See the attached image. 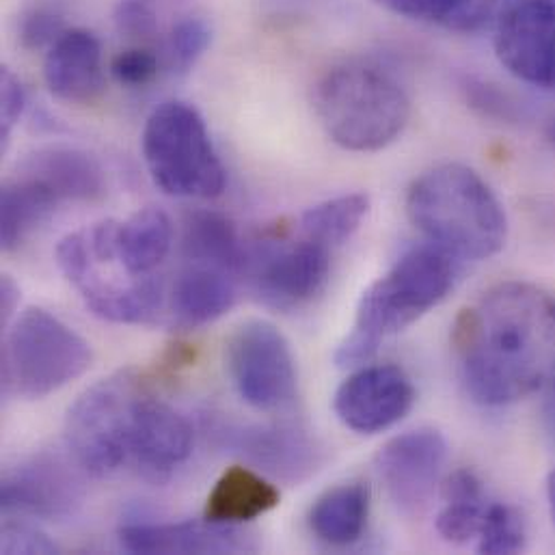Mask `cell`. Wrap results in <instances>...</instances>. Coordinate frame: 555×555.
<instances>
[{
  "mask_svg": "<svg viewBox=\"0 0 555 555\" xmlns=\"http://www.w3.org/2000/svg\"><path fill=\"white\" fill-rule=\"evenodd\" d=\"M406 217L430 245L459 260H489L508 238V217L478 171L443 163L413 180Z\"/></svg>",
  "mask_w": 555,
  "mask_h": 555,
  "instance_id": "7a4b0ae2",
  "label": "cell"
},
{
  "mask_svg": "<svg viewBox=\"0 0 555 555\" xmlns=\"http://www.w3.org/2000/svg\"><path fill=\"white\" fill-rule=\"evenodd\" d=\"M59 197L41 182L17 173L4 184L0 197V243L4 251L17 249L59 208Z\"/></svg>",
  "mask_w": 555,
  "mask_h": 555,
  "instance_id": "d4e9b609",
  "label": "cell"
},
{
  "mask_svg": "<svg viewBox=\"0 0 555 555\" xmlns=\"http://www.w3.org/2000/svg\"><path fill=\"white\" fill-rule=\"evenodd\" d=\"M121 547L132 554H238L251 552L256 545L241 526L204 521L178 524H126L119 530Z\"/></svg>",
  "mask_w": 555,
  "mask_h": 555,
  "instance_id": "2e32d148",
  "label": "cell"
},
{
  "mask_svg": "<svg viewBox=\"0 0 555 555\" xmlns=\"http://www.w3.org/2000/svg\"><path fill=\"white\" fill-rule=\"evenodd\" d=\"M528 530L524 515L506 504L491 502L485 526L478 537L480 554H517L526 550Z\"/></svg>",
  "mask_w": 555,
  "mask_h": 555,
  "instance_id": "83f0119b",
  "label": "cell"
},
{
  "mask_svg": "<svg viewBox=\"0 0 555 555\" xmlns=\"http://www.w3.org/2000/svg\"><path fill=\"white\" fill-rule=\"evenodd\" d=\"M547 502H550V513H552V519L555 524V467L547 478Z\"/></svg>",
  "mask_w": 555,
  "mask_h": 555,
  "instance_id": "74e56055",
  "label": "cell"
},
{
  "mask_svg": "<svg viewBox=\"0 0 555 555\" xmlns=\"http://www.w3.org/2000/svg\"><path fill=\"white\" fill-rule=\"evenodd\" d=\"M370 212V197L363 193L339 195L309 208L300 217V236L328 249L344 247L363 225Z\"/></svg>",
  "mask_w": 555,
  "mask_h": 555,
  "instance_id": "4316f807",
  "label": "cell"
},
{
  "mask_svg": "<svg viewBox=\"0 0 555 555\" xmlns=\"http://www.w3.org/2000/svg\"><path fill=\"white\" fill-rule=\"evenodd\" d=\"M370 506L372 493L365 482H344L315 500L309 511V530L328 547H348L363 537Z\"/></svg>",
  "mask_w": 555,
  "mask_h": 555,
  "instance_id": "7402d4cb",
  "label": "cell"
},
{
  "mask_svg": "<svg viewBox=\"0 0 555 555\" xmlns=\"http://www.w3.org/2000/svg\"><path fill=\"white\" fill-rule=\"evenodd\" d=\"M20 173L48 186L59 202H98L106 193L100 163L69 145H48L24 158Z\"/></svg>",
  "mask_w": 555,
  "mask_h": 555,
  "instance_id": "d6986e66",
  "label": "cell"
},
{
  "mask_svg": "<svg viewBox=\"0 0 555 555\" xmlns=\"http://www.w3.org/2000/svg\"><path fill=\"white\" fill-rule=\"evenodd\" d=\"M147 2H150V0H147Z\"/></svg>",
  "mask_w": 555,
  "mask_h": 555,
  "instance_id": "ab89813d",
  "label": "cell"
},
{
  "mask_svg": "<svg viewBox=\"0 0 555 555\" xmlns=\"http://www.w3.org/2000/svg\"><path fill=\"white\" fill-rule=\"evenodd\" d=\"M415 404V387L409 374L391 363L359 365L335 391L337 420L359 435L389 430Z\"/></svg>",
  "mask_w": 555,
  "mask_h": 555,
  "instance_id": "4fadbf2b",
  "label": "cell"
},
{
  "mask_svg": "<svg viewBox=\"0 0 555 555\" xmlns=\"http://www.w3.org/2000/svg\"><path fill=\"white\" fill-rule=\"evenodd\" d=\"M463 89L467 93V102L478 111L482 113L485 117H495V119H511L513 117V102L508 100L506 93L498 91L495 87H491L489 82H482V80H474V78H467L463 82Z\"/></svg>",
  "mask_w": 555,
  "mask_h": 555,
  "instance_id": "836d02e7",
  "label": "cell"
},
{
  "mask_svg": "<svg viewBox=\"0 0 555 555\" xmlns=\"http://www.w3.org/2000/svg\"><path fill=\"white\" fill-rule=\"evenodd\" d=\"M383 9L454 33H476L500 13L502 0H374Z\"/></svg>",
  "mask_w": 555,
  "mask_h": 555,
  "instance_id": "484cf974",
  "label": "cell"
},
{
  "mask_svg": "<svg viewBox=\"0 0 555 555\" xmlns=\"http://www.w3.org/2000/svg\"><path fill=\"white\" fill-rule=\"evenodd\" d=\"M221 443L283 482H302L322 463V448L298 422L221 426Z\"/></svg>",
  "mask_w": 555,
  "mask_h": 555,
  "instance_id": "5bb4252c",
  "label": "cell"
},
{
  "mask_svg": "<svg viewBox=\"0 0 555 555\" xmlns=\"http://www.w3.org/2000/svg\"><path fill=\"white\" fill-rule=\"evenodd\" d=\"M495 54L517 80L555 89V0H513L495 17Z\"/></svg>",
  "mask_w": 555,
  "mask_h": 555,
  "instance_id": "8fae6325",
  "label": "cell"
},
{
  "mask_svg": "<svg viewBox=\"0 0 555 555\" xmlns=\"http://www.w3.org/2000/svg\"><path fill=\"white\" fill-rule=\"evenodd\" d=\"M115 24L124 35L147 37L156 28V17L147 0H121L115 9Z\"/></svg>",
  "mask_w": 555,
  "mask_h": 555,
  "instance_id": "e575fe53",
  "label": "cell"
},
{
  "mask_svg": "<svg viewBox=\"0 0 555 555\" xmlns=\"http://www.w3.org/2000/svg\"><path fill=\"white\" fill-rule=\"evenodd\" d=\"M143 158L154 184L171 197L212 199L225 191V167L199 111L165 102L143 128Z\"/></svg>",
  "mask_w": 555,
  "mask_h": 555,
  "instance_id": "5b68a950",
  "label": "cell"
},
{
  "mask_svg": "<svg viewBox=\"0 0 555 555\" xmlns=\"http://www.w3.org/2000/svg\"><path fill=\"white\" fill-rule=\"evenodd\" d=\"M2 554H56L59 547L43 532L28 524L7 521L0 532Z\"/></svg>",
  "mask_w": 555,
  "mask_h": 555,
  "instance_id": "1f68e13d",
  "label": "cell"
},
{
  "mask_svg": "<svg viewBox=\"0 0 555 555\" xmlns=\"http://www.w3.org/2000/svg\"><path fill=\"white\" fill-rule=\"evenodd\" d=\"M238 298V275L186 262L167 283L165 322L173 328H199L225 315Z\"/></svg>",
  "mask_w": 555,
  "mask_h": 555,
  "instance_id": "e0dca14e",
  "label": "cell"
},
{
  "mask_svg": "<svg viewBox=\"0 0 555 555\" xmlns=\"http://www.w3.org/2000/svg\"><path fill=\"white\" fill-rule=\"evenodd\" d=\"M173 247V223L160 208H143L117 223V267L128 278H150Z\"/></svg>",
  "mask_w": 555,
  "mask_h": 555,
  "instance_id": "44dd1931",
  "label": "cell"
},
{
  "mask_svg": "<svg viewBox=\"0 0 555 555\" xmlns=\"http://www.w3.org/2000/svg\"><path fill=\"white\" fill-rule=\"evenodd\" d=\"M545 141H547V145L552 147V152L555 154V117H552V119L545 124Z\"/></svg>",
  "mask_w": 555,
  "mask_h": 555,
  "instance_id": "f35d334b",
  "label": "cell"
},
{
  "mask_svg": "<svg viewBox=\"0 0 555 555\" xmlns=\"http://www.w3.org/2000/svg\"><path fill=\"white\" fill-rule=\"evenodd\" d=\"M279 489L262 474L234 465L221 474L206 500L204 517L215 524L241 526L278 508Z\"/></svg>",
  "mask_w": 555,
  "mask_h": 555,
  "instance_id": "ffe728a7",
  "label": "cell"
},
{
  "mask_svg": "<svg viewBox=\"0 0 555 555\" xmlns=\"http://www.w3.org/2000/svg\"><path fill=\"white\" fill-rule=\"evenodd\" d=\"M26 108V91L11 69H2L0 78V139L7 145L13 128Z\"/></svg>",
  "mask_w": 555,
  "mask_h": 555,
  "instance_id": "d6a6232c",
  "label": "cell"
},
{
  "mask_svg": "<svg viewBox=\"0 0 555 555\" xmlns=\"http://www.w3.org/2000/svg\"><path fill=\"white\" fill-rule=\"evenodd\" d=\"M333 249L300 236L289 245H262L247 249L245 275L260 302L279 311L309 305L331 275Z\"/></svg>",
  "mask_w": 555,
  "mask_h": 555,
  "instance_id": "9c48e42d",
  "label": "cell"
},
{
  "mask_svg": "<svg viewBox=\"0 0 555 555\" xmlns=\"http://www.w3.org/2000/svg\"><path fill=\"white\" fill-rule=\"evenodd\" d=\"M313 111L328 139L348 152H380L411 119V100L400 80L367 59H346L313 87Z\"/></svg>",
  "mask_w": 555,
  "mask_h": 555,
  "instance_id": "3957f363",
  "label": "cell"
},
{
  "mask_svg": "<svg viewBox=\"0 0 555 555\" xmlns=\"http://www.w3.org/2000/svg\"><path fill=\"white\" fill-rule=\"evenodd\" d=\"M443 508L437 515V532L450 545H465L480 537L491 502L482 480L469 472L459 469L441 485Z\"/></svg>",
  "mask_w": 555,
  "mask_h": 555,
  "instance_id": "cb8c5ba5",
  "label": "cell"
},
{
  "mask_svg": "<svg viewBox=\"0 0 555 555\" xmlns=\"http://www.w3.org/2000/svg\"><path fill=\"white\" fill-rule=\"evenodd\" d=\"M467 393L482 406H508L555 380V296L511 281L465 309L452 331Z\"/></svg>",
  "mask_w": 555,
  "mask_h": 555,
  "instance_id": "6da1fadb",
  "label": "cell"
},
{
  "mask_svg": "<svg viewBox=\"0 0 555 555\" xmlns=\"http://www.w3.org/2000/svg\"><path fill=\"white\" fill-rule=\"evenodd\" d=\"M448 461V441L435 428H417L387 441L376 459V474L391 502L406 515L422 513L439 485Z\"/></svg>",
  "mask_w": 555,
  "mask_h": 555,
  "instance_id": "7c38bea8",
  "label": "cell"
},
{
  "mask_svg": "<svg viewBox=\"0 0 555 555\" xmlns=\"http://www.w3.org/2000/svg\"><path fill=\"white\" fill-rule=\"evenodd\" d=\"M80 465L59 452H37L2 476L0 504L9 515L43 521L72 519L85 500Z\"/></svg>",
  "mask_w": 555,
  "mask_h": 555,
  "instance_id": "30bf717a",
  "label": "cell"
},
{
  "mask_svg": "<svg viewBox=\"0 0 555 555\" xmlns=\"http://www.w3.org/2000/svg\"><path fill=\"white\" fill-rule=\"evenodd\" d=\"M195 435L191 422L173 406L141 396L130 426V461L145 478L160 482L173 476L193 452Z\"/></svg>",
  "mask_w": 555,
  "mask_h": 555,
  "instance_id": "9a60e30c",
  "label": "cell"
},
{
  "mask_svg": "<svg viewBox=\"0 0 555 555\" xmlns=\"http://www.w3.org/2000/svg\"><path fill=\"white\" fill-rule=\"evenodd\" d=\"M65 30V11L59 0H35L22 11L17 22L20 43L30 52H48Z\"/></svg>",
  "mask_w": 555,
  "mask_h": 555,
  "instance_id": "f1b7e54d",
  "label": "cell"
},
{
  "mask_svg": "<svg viewBox=\"0 0 555 555\" xmlns=\"http://www.w3.org/2000/svg\"><path fill=\"white\" fill-rule=\"evenodd\" d=\"M43 78L50 93L63 102H95L104 91L100 39L87 28H67L46 52Z\"/></svg>",
  "mask_w": 555,
  "mask_h": 555,
  "instance_id": "ac0fdd59",
  "label": "cell"
},
{
  "mask_svg": "<svg viewBox=\"0 0 555 555\" xmlns=\"http://www.w3.org/2000/svg\"><path fill=\"white\" fill-rule=\"evenodd\" d=\"M184 262H197L245 275L247 247L236 225L219 212H193L184 221L182 234Z\"/></svg>",
  "mask_w": 555,
  "mask_h": 555,
  "instance_id": "603a6c76",
  "label": "cell"
},
{
  "mask_svg": "<svg viewBox=\"0 0 555 555\" xmlns=\"http://www.w3.org/2000/svg\"><path fill=\"white\" fill-rule=\"evenodd\" d=\"M20 287L13 279L4 275L0 281V309H2V324L9 326L13 322V315L20 307Z\"/></svg>",
  "mask_w": 555,
  "mask_h": 555,
  "instance_id": "d590c367",
  "label": "cell"
},
{
  "mask_svg": "<svg viewBox=\"0 0 555 555\" xmlns=\"http://www.w3.org/2000/svg\"><path fill=\"white\" fill-rule=\"evenodd\" d=\"M158 69L160 61L147 48L124 50L111 63V74L124 87H145L158 76Z\"/></svg>",
  "mask_w": 555,
  "mask_h": 555,
  "instance_id": "4dcf8cb0",
  "label": "cell"
},
{
  "mask_svg": "<svg viewBox=\"0 0 555 555\" xmlns=\"http://www.w3.org/2000/svg\"><path fill=\"white\" fill-rule=\"evenodd\" d=\"M228 372L238 396L256 411H283L296 398L292 348L267 320H249L230 335Z\"/></svg>",
  "mask_w": 555,
  "mask_h": 555,
  "instance_id": "ba28073f",
  "label": "cell"
},
{
  "mask_svg": "<svg viewBox=\"0 0 555 555\" xmlns=\"http://www.w3.org/2000/svg\"><path fill=\"white\" fill-rule=\"evenodd\" d=\"M212 30L202 17H186L178 22L167 39V61L178 74L189 72L208 50Z\"/></svg>",
  "mask_w": 555,
  "mask_h": 555,
  "instance_id": "f546056e",
  "label": "cell"
},
{
  "mask_svg": "<svg viewBox=\"0 0 555 555\" xmlns=\"http://www.w3.org/2000/svg\"><path fill=\"white\" fill-rule=\"evenodd\" d=\"M93 361L89 341L46 309L28 307L7 328L2 346L4 393L41 400L80 378Z\"/></svg>",
  "mask_w": 555,
  "mask_h": 555,
  "instance_id": "8992f818",
  "label": "cell"
},
{
  "mask_svg": "<svg viewBox=\"0 0 555 555\" xmlns=\"http://www.w3.org/2000/svg\"><path fill=\"white\" fill-rule=\"evenodd\" d=\"M454 258L435 245L406 251L361 296L350 333L335 350L339 367H359L380 344L446 300L456 281Z\"/></svg>",
  "mask_w": 555,
  "mask_h": 555,
  "instance_id": "277c9868",
  "label": "cell"
},
{
  "mask_svg": "<svg viewBox=\"0 0 555 555\" xmlns=\"http://www.w3.org/2000/svg\"><path fill=\"white\" fill-rule=\"evenodd\" d=\"M541 396H543V406H541L543 424H545L550 439L555 443V380Z\"/></svg>",
  "mask_w": 555,
  "mask_h": 555,
  "instance_id": "8d00e7d4",
  "label": "cell"
},
{
  "mask_svg": "<svg viewBox=\"0 0 555 555\" xmlns=\"http://www.w3.org/2000/svg\"><path fill=\"white\" fill-rule=\"evenodd\" d=\"M141 396L139 378L119 372L89 387L69 406L65 448L87 476L108 478L130 461V426Z\"/></svg>",
  "mask_w": 555,
  "mask_h": 555,
  "instance_id": "52a82bcc",
  "label": "cell"
}]
</instances>
